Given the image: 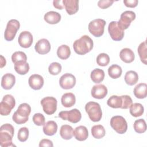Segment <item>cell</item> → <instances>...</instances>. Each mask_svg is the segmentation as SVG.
Listing matches in <instances>:
<instances>
[{
	"instance_id": "6da1fadb",
	"label": "cell",
	"mask_w": 147,
	"mask_h": 147,
	"mask_svg": "<svg viewBox=\"0 0 147 147\" xmlns=\"http://www.w3.org/2000/svg\"><path fill=\"white\" fill-rule=\"evenodd\" d=\"M92 40L87 35H83L80 38L75 40L73 44L75 52L80 55H84L90 52L93 48Z\"/></svg>"
},
{
	"instance_id": "7a4b0ae2",
	"label": "cell",
	"mask_w": 147,
	"mask_h": 147,
	"mask_svg": "<svg viewBox=\"0 0 147 147\" xmlns=\"http://www.w3.org/2000/svg\"><path fill=\"white\" fill-rule=\"evenodd\" d=\"M14 133V127L9 124L5 123L0 127V145L2 147L15 146L12 142Z\"/></svg>"
},
{
	"instance_id": "3957f363",
	"label": "cell",
	"mask_w": 147,
	"mask_h": 147,
	"mask_svg": "<svg viewBox=\"0 0 147 147\" xmlns=\"http://www.w3.org/2000/svg\"><path fill=\"white\" fill-rule=\"evenodd\" d=\"M30 112L31 107L29 104L26 103H21L18 107L17 111L14 113L12 119L17 124L25 123L28 121Z\"/></svg>"
},
{
	"instance_id": "277c9868",
	"label": "cell",
	"mask_w": 147,
	"mask_h": 147,
	"mask_svg": "<svg viewBox=\"0 0 147 147\" xmlns=\"http://www.w3.org/2000/svg\"><path fill=\"white\" fill-rule=\"evenodd\" d=\"M85 110L92 121L98 122L101 119L102 112L98 103L92 101L88 102L85 106Z\"/></svg>"
},
{
	"instance_id": "5b68a950",
	"label": "cell",
	"mask_w": 147,
	"mask_h": 147,
	"mask_svg": "<svg viewBox=\"0 0 147 147\" xmlns=\"http://www.w3.org/2000/svg\"><path fill=\"white\" fill-rule=\"evenodd\" d=\"M106 21L103 19H95L90 22L88 28L90 33L96 37L103 34Z\"/></svg>"
},
{
	"instance_id": "8992f818",
	"label": "cell",
	"mask_w": 147,
	"mask_h": 147,
	"mask_svg": "<svg viewBox=\"0 0 147 147\" xmlns=\"http://www.w3.org/2000/svg\"><path fill=\"white\" fill-rule=\"evenodd\" d=\"M16 105L14 98L10 94L5 95L0 103V114L2 115H8Z\"/></svg>"
},
{
	"instance_id": "52a82bcc",
	"label": "cell",
	"mask_w": 147,
	"mask_h": 147,
	"mask_svg": "<svg viewBox=\"0 0 147 147\" xmlns=\"http://www.w3.org/2000/svg\"><path fill=\"white\" fill-rule=\"evenodd\" d=\"M110 126L118 134H124L127 129V123L125 119L120 115L113 117L110 119Z\"/></svg>"
},
{
	"instance_id": "ba28073f",
	"label": "cell",
	"mask_w": 147,
	"mask_h": 147,
	"mask_svg": "<svg viewBox=\"0 0 147 147\" xmlns=\"http://www.w3.org/2000/svg\"><path fill=\"white\" fill-rule=\"evenodd\" d=\"M20 22L15 19L9 20L6 25L4 33V37L6 41H10L14 39L16 34L20 29Z\"/></svg>"
},
{
	"instance_id": "9c48e42d",
	"label": "cell",
	"mask_w": 147,
	"mask_h": 147,
	"mask_svg": "<svg viewBox=\"0 0 147 147\" xmlns=\"http://www.w3.org/2000/svg\"><path fill=\"white\" fill-rule=\"evenodd\" d=\"M44 112L47 115L54 114L57 110V100L52 96H47L41 99L40 102Z\"/></svg>"
},
{
	"instance_id": "30bf717a",
	"label": "cell",
	"mask_w": 147,
	"mask_h": 147,
	"mask_svg": "<svg viewBox=\"0 0 147 147\" xmlns=\"http://www.w3.org/2000/svg\"><path fill=\"white\" fill-rule=\"evenodd\" d=\"M59 117L63 120H68L71 123H76L79 122L82 118L80 111L77 109L69 111H62L59 113Z\"/></svg>"
},
{
	"instance_id": "8fae6325",
	"label": "cell",
	"mask_w": 147,
	"mask_h": 147,
	"mask_svg": "<svg viewBox=\"0 0 147 147\" xmlns=\"http://www.w3.org/2000/svg\"><path fill=\"white\" fill-rule=\"evenodd\" d=\"M136 18V14L133 11L127 10L123 12L120 17L119 20L117 22L118 26L122 29H127L130 25L131 21Z\"/></svg>"
},
{
	"instance_id": "7c38bea8",
	"label": "cell",
	"mask_w": 147,
	"mask_h": 147,
	"mask_svg": "<svg viewBox=\"0 0 147 147\" xmlns=\"http://www.w3.org/2000/svg\"><path fill=\"white\" fill-rule=\"evenodd\" d=\"M108 31L110 37L114 41H121L124 37V30L118 26L117 21H111L109 24Z\"/></svg>"
},
{
	"instance_id": "4fadbf2b",
	"label": "cell",
	"mask_w": 147,
	"mask_h": 147,
	"mask_svg": "<svg viewBox=\"0 0 147 147\" xmlns=\"http://www.w3.org/2000/svg\"><path fill=\"white\" fill-rule=\"evenodd\" d=\"M59 84L63 89H71L76 84V78L75 76L71 74H64L60 77L59 79Z\"/></svg>"
},
{
	"instance_id": "5bb4252c",
	"label": "cell",
	"mask_w": 147,
	"mask_h": 147,
	"mask_svg": "<svg viewBox=\"0 0 147 147\" xmlns=\"http://www.w3.org/2000/svg\"><path fill=\"white\" fill-rule=\"evenodd\" d=\"M33 36L30 32L28 31L22 32L18 38L19 45L24 48H28L30 47L33 43Z\"/></svg>"
},
{
	"instance_id": "9a60e30c",
	"label": "cell",
	"mask_w": 147,
	"mask_h": 147,
	"mask_svg": "<svg viewBox=\"0 0 147 147\" xmlns=\"http://www.w3.org/2000/svg\"><path fill=\"white\" fill-rule=\"evenodd\" d=\"M51 44L46 38L39 40L35 44L34 48L36 51L40 55H45L51 51Z\"/></svg>"
},
{
	"instance_id": "2e32d148",
	"label": "cell",
	"mask_w": 147,
	"mask_h": 147,
	"mask_svg": "<svg viewBox=\"0 0 147 147\" xmlns=\"http://www.w3.org/2000/svg\"><path fill=\"white\" fill-rule=\"evenodd\" d=\"M107 88L103 84H96L92 87L91 94L93 98L98 99L104 98L107 94Z\"/></svg>"
},
{
	"instance_id": "e0dca14e",
	"label": "cell",
	"mask_w": 147,
	"mask_h": 147,
	"mask_svg": "<svg viewBox=\"0 0 147 147\" xmlns=\"http://www.w3.org/2000/svg\"><path fill=\"white\" fill-rule=\"evenodd\" d=\"M29 86L34 90H40L44 85V80L42 78L40 75L33 74L31 75L28 80Z\"/></svg>"
},
{
	"instance_id": "ac0fdd59",
	"label": "cell",
	"mask_w": 147,
	"mask_h": 147,
	"mask_svg": "<svg viewBox=\"0 0 147 147\" xmlns=\"http://www.w3.org/2000/svg\"><path fill=\"white\" fill-rule=\"evenodd\" d=\"M16 83V78L14 75L7 73L5 74L1 79V86L5 90H10Z\"/></svg>"
},
{
	"instance_id": "d6986e66",
	"label": "cell",
	"mask_w": 147,
	"mask_h": 147,
	"mask_svg": "<svg viewBox=\"0 0 147 147\" xmlns=\"http://www.w3.org/2000/svg\"><path fill=\"white\" fill-rule=\"evenodd\" d=\"M63 3L69 15L75 14L79 10V1L78 0H63Z\"/></svg>"
},
{
	"instance_id": "ffe728a7",
	"label": "cell",
	"mask_w": 147,
	"mask_h": 147,
	"mask_svg": "<svg viewBox=\"0 0 147 147\" xmlns=\"http://www.w3.org/2000/svg\"><path fill=\"white\" fill-rule=\"evenodd\" d=\"M74 136L79 141H85L88 137V131L84 126H79L74 130Z\"/></svg>"
},
{
	"instance_id": "44dd1931",
	"label": "cell",
	"mask_w": 147,
	"mask_h": 147,
	"mask_svg": "<svg viewBox=\"0 0 147 147\" xmlns=\"http://www.w3.org/2000/svg\"><path fill=\"white\" fill-rule=\"evenodd\" d=\"M119 57L122 61L126 63H130L134 61L135 55L131 49L128 48H125L120 51Z\"/></svg>"
},
{
	"instance_id": "7402d4cb",
	"label": "cell",
	"mask_w": 147,
	"mask_h": 147,
	"mask_svg": "<svg viewBox=\"0 0 147 147\" xmlns=\"http://www.w3.org/2000/svg\"><path fill=\"white\" fill-rule=\"evenodd\" d=\"M107 104L108 106L114 109H117V108L122 109L123 105V95L122 96L112 95L107 100Z\"/></svg>"
},
{
	"instance_id": "603a6c76",
	"label": "cell",
	"mask_w": 147,
	"mask_h": 147,
	"mask_svg": "<svg viewBox=\"0 0 147 147\" xmlns=\"http://www.w3.org/2000/svg\"><path fill=\"white\" fill-rule=\"evenodd\" d=\"M134 95L138 99H144L147 96V84L141 83L136 85L134 88Z\"/></svg>"
},
{
	"instance_id": "cb8c5ba5",
	"label": "cell",
	"mask_w": 147,
	"mask_h": 147,
	"mask_svg": "<svg viewBox=\"0 0 147 147\" xmlns=\"http://www.w3.org/2000/svg\"><path fill=\"white\" fill-rule=\"evenodd\" d=\"M61 15L54 11H50L45 14L44 16V20L49 24H56L61 20Z\"/></svg>"
},
{
	"instance_id": "d4e9b609",
	"label": "cell",
	"mask_w": 147,
	"mask_h": 147,
	"mask_svg": "<svg viewBox=\"0 0 147 147\" xmlns=\"http://www.w3.org/2000/svg\"><path fill=\"white\" fill-rule=\"evenodd\" d=\"M61 102L63 106L65 107H71L75 104L76 98L73 93H65L61 96Z\"/></svg>"
},
{
	"instance_id": "484cf974",
	"label": "cell",
	"mask_w": 147,
	"mask_h": 147,
	"mask_svg": "<svg viewBox=\"0 0 147 147\" xmlns=\"http://www.w3.org/2000/svg\"><path fill=\"white\" fill-rule=\"evenodd\" d=\"M43 132L45 134L51 136L56 134L57 130V125L53 121H49L45 123L43 126Z\"/></svg>"
},
{
	"instance_id": "4316f807",
	"label": "cell",
	"mask_w": 147,
	"mask_h": 147,
	"mask_svg": "<svg viewBox=\"0 0 147 147\" xmlns=\"http://www.w3.org/2000/svg\"><path fill=\"white\" fill-rule=\"evenodd\" d=\"M60 135L63 139L68 140L74 136V130L71 126L68 125H62L60 129Z\"/></svg>"
},
{
	"instance_id": "83f0119b",
	"label": "cell",
	"mask_w": 147,
	"mask_h": 147,
	"mask_svg": "<svg viewBox=\"0 0 147 147\" xmlns=\"http://www.w3.org/2000/svg\"><path fill=\"white\" fill-rule=\"evenodd\" d=\"M90 77L94 83H99L102 82L105 78V72L103 70L99 68L94 69L91 72Z\"/></svg>"
},
{
	"instance_id": "f1b7e54d",
	"label": "cell",
	"mask_w": 147,
	"mask_h": 147,
	"mask_svg": "<svg viewBox=\"0 0 147 147\" xmlns=\"http://www.w3.org/2000/svg\"><path fill=\"white\" fill-rule=\"evenodd\" d=\"M125 81L129 86H133L136 84L138 80V75L134 71H127L125 75Z\"/></svg>"
},
{
	"instance_id": "f546056e",
	"label": "cell",
	"mask_w": 147,
	"mask_h": 147,
	"mask_svg": "<svg viewBox=\"0 0 147 147\" xmlns=\"http://www.w3.org/2000/svg\"><path fill=\"white\" fill-rule=\"evenodd\" d=\"M71 55V50L69 46L61 45L59 47L57 50V55L59 58L62 60L67 59Z\"/></svg>"
},
{
	"instance_id": "4dcf8cb0",
	"label": "cell",
	"mask_w": 147,
	"mask_h": 147,
	"mask_svg": "<svg viewBox=\"0 0 147 147\" xmlns=\"http://www.w3.org/2000/svg\"><path fill=\"white\" fill-rule=\"evenodd\" d=\"M129 108L130 114L134 117L141 116L144 112V108L143 106L139 103H132Z\"/></svg>"
},
{
	"instance_id": "1f68e13d",
	"label": "cell",
	"mask_w": 147,
	"mask_h": 147,
	"mask_svg": "<svg viewBox=\"0 0 147 147\" xmlns=\"http://www.w3.org/2000/svg\"><path fill=\"white\" fill-rule=\"evenodd\" d=\"M122 68L117 64H113L108 68V74L112 79H117L119 78L122 75Z\"/></svg>"
},
{
	"instance_id": "d6a6232c",
	"label": "cell",
	"mask_w": 147,
	"mask_h": 147,
	"mask_svg": "<svg viewBox=\"0 0 147 147\" xmlns=\"http://www.w3.org/2000/svg\"><path fill=\"white\" fill-rule=\"evenodd\" d=\"M105 129L101 125H94L91 128V134L95 138H102L105 136Z\"/></svg>"
},
{
	"instance_id": "836d02e7",
	"label": "cell",
	"mask_w": 147,
	"mask_h": 147,
	"mask_svg": "<svg viewBox=\"0 0 147 147\" xmlns=\"http://www.w3.org/2000/svg\"><path fill=\"white\" fill-rule=\"evenodd\" d=\"M138 53L141 61L145 65L147 63V48H146V41L141 42L138 47Z\"/></svg>"
},
{
	"instance_id": "e575fe53",
	"label": "cell",
	"mask_w": 147,
	"mask_h": 147,
	"mask_svg": "<svg viewBox=\"0 0 147 147\" xmlns=\"http://www.w3.org/2000/svg\"><path fill=\"white\" fill-rule=\"evenodd\" d=\"M29 65L25 61L18 62L14 64V69L20 75H25L29 71Z\"/></svg>"
},
{
	"instance_id": "d590c367",
	"label": "cell",
	"mask_w": 147,
	"mask_h": 147,
	"mask_svg": "<svg viewBox=\"0 0 147 147\" xmlns=\"http://www.w3.org/2000/svg\"><path fill=\"white\" fill-rule=\"evenodd\" d=\"M134 129L138 133H144L146 130V122L144 119H139L134 123Z\"/></svg>"
},
{
	"instance_id": "8d00e7d4",
	"label": "cell",
	"mask_w": 147,
	"mask_h": 147,
	"mask_svg": "<svg viewBox=\"0 0 147 147\" xmlns=\"http://www.w3.org/2000/svg\"><path fill=\"white\" fill-rule=\"evenodd\" d=\"M11 60L14 64L18 62L25 61L27 60V56L26 54L22 51H17L11 55Z\"/></svg>"
},
{
	"instance_id": "74e56055",
	"label": "cell",
	"mask_w": 147,
	"mask_h": 147,
	"mask_svg": "<svg viewBox=\"0 0 147 147\" xmlns=\"http://www.w3.org/2000/svg\"><path fill=\"white\" fill-rule=\"evenodd\" d=\"M110 62V57L109 55L105 53H100L96 57L97 64L102 67L106 66L109 64Z\"/></svg>"
},
{
	"instance_id": "f35d334b",
	"label": "cell",
	"mask_w": 147,
	"mask_h": 147,
	"mask_svg": "<svg viewBox=\"0 0 147 147\" xmlns=\"http://www.w3.org/2000/svg\"><path fill=\"white\" fill-rule=\"evenodd\" d=\"M48 71L52 75H57L61 71V65L57 62H53L49 65Z\"/></svg>"
},
{
	"instance_id": "ab89813d",
	"label": "cell",
	"mask_w": 147,
	"mask_h": 147,
	"mask_svg": "<svg viewBox=\"0 0 147 147\" xmlns=\"http://www.w3.org/2000/svg\"><path fill=\"white\" fill-rule=\"evenodd\" d=\"M29 130L26 127H22L20 128L18 130L17 138L18 140L21 142H25L26 141L29 137Z\"/></svg>"
},
{
	"instance_id": "60d3db41",
	"label": "cell",
	"mask_w": 147,
	"mask_h": 147,
	"mask_svg": "<svg viewBox=\"0 0 147 147\" xmlns=\"http://www.w3.org/2000/svg\"><path fill=\"white\" fill-rule=\"evenodd\" d=\"M33 122L37 126H42L45 124V119L44 116L41 113H36L33 116Z\"/></svg>"
},
{
	"instance_id": "b9f144b4",
	"label": "cell",
	"mask_w": 147,
	"mask_h": 147,
	"mask_svg": "<svg viewBox=\"0 0 147 147\" xmlns=\"http://www.w3.org/2000/svg\"><path fill=\"white\" fill-rule=\"evenodd\" d=\"M114 2L113 0H100L98 2V6L100 8L105 9L111 6Z\"/></svg>"
},
{
	"instance_id": "7bdbcfd3",
	"label": "cell",
	"mask_w": 147,
	"mask_h": 147,
	"mask_svg": "<svg viewBox=\"0 0 147 147\" xmlns=\"http://www.w3.org/2000/svg\"><path fill=\"white\" fill-rule=\"evenodd\" d=\"M123 3L126 7L133 8L137 6L138 1L137 0H124Z\"/></svg>"
},
{
	"instance_id": "ee69618b",
	"label": "cell",
	"mask_w": 147,
	"mask_h": 147,
	"mask_svg": "<svg viewBox=\"0 0 147 147\" xmlns=\"http://www.w3.org/2000/svg\"><path fill=\"white\" fill-rule=\"evenodd\" d=\"M53 146V142L48 140V139H42L40 141L39 143V146H49V147H52Z\"/></svg>"
},
{
	"instance_id": "f6af8a7d",
	"label": "cell",
	"mask_w": 147,
	"mask_h": 147,
	"mask_svg": "<svg viewBox=\"0 0 147 147\" xmlns=\"http://www.w3.org/2000/svg\"><path fill=\"white\" fill-rule=\"evenodd\" d=\"M53 5L55 8L59 10H61L64 7L63 0H54L53 1Z\"/></svg>"
},
{
	"instance_id": "bcb514c9",
	"label": "cell",
	"mask_w": 147,
	"mask_h": 147,
	"mask_svg": "<svg viewBox=\"0 0 147 147\" xmlns=\"http://www.w3.org/2000/svg\"><path fill=\"white\" fill-rule=\"evenodd\" d=\"M1 68H2L3 66H5L6 65V59L1 55Z\"/></svg>"
}]
</instances>
